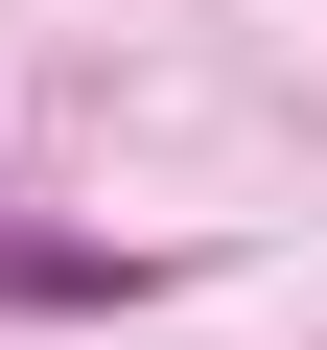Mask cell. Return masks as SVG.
<instances>
[{
    "label": "cell",
    "mask_w": 327,
    "mask_h": 350,
    "mask_svg": "<svg viewBox=\"0 0 327 350\" xmlns=\"http://www.w3.org/2000/svg\"><path fill=\"white\" fill-rule=\"evenodd\" d=\"M0 187H24V117H0ZM0 234H24V211H0Z\"/></svg>",
    "instance_id": "1"
}]
</instances>
